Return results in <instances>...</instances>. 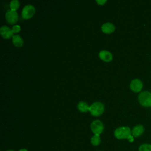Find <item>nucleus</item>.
Segmentation results:
<instances>
[{
	"mask_svg": "<svg viewBox=\"0 0 151 151\" xmlns=\"http://www.w3.org/2000/svg\"><path fill=\"white\" fill-rule=\"evenodd\" d=\"M114 136L118 139H125L132 135V131L129 127L122 126L116 129L114 132Z\"/></svg>",
	"mask_w": 151,
	"mask_h": 151,
	"instance_id": "nucleus-1",
	"label": "nucleus"
},
{
	"mask_svg": "<svg viewBox=\"0 0 151 151\" xmlns=\"http://www.w3.org/2000/svg\"><path fill=\"white\" fill-rule=\"evenodd\" d=\"M138 100L142 106L151 107V92L149 91L141 92L138 96Z\"/></svg>",
	"mask_w": 151,
	"mask_h": 151,
	"instance_id": "nucleus-2",
	"label": "nucleus"
},
{
	"mask_svg": "<svg viewBox=\"0 0 151 151\" xmlns=\"http://www.w3.org/2000/svg\"><path fill=\"white\" fill-rule=\"evenodd\" d=\"M89 111L91 115L99 116L103 113L104 107L103 104L101 102H95L89 107Z\"/></svg>",
	"mask_w": 151,
	"mask_h": 151,
	"instance_id": "nucleus-3",
	"label": "nucleus"
},
{
	"mask_svg": "<svg viewBox=\"0 0 151 151\" xmlns=\"http://www.w3.org/2000/svg\"><path fill=\"white\" fill-rule=\"evenodd\" d=\"M91 130L94 134H100L104 130L103 123L99 120H94L90 126Z\"/></svg>",
	"mask_w": 151,
	"mask_h": 151,
	"instance_id": "nucleus-4",
	"label": "nucleus"
},
{
	"mask_svg": "<svg viewBox=\"0 0 151 151\" xmlns=\"http://www.w3.org/2000/svg\"><path fill=\"white\" fill-rule=\"evenodd\" d=\"M35 9L32 5H25L22 11V17L25 19L31 18L35 14Z\"/></svg>",
	"mask_w": 151,
	"mask_h": 151,
	"instance_id": "nucleus-5",
	"label": "nucleus"
},
{
	"mask_svg": "<svg viewBox=\"0 0 151 151\" xmlns=\"http://www.w3.org/2000/svg\"><path fill=\"white\" fill-rule=\"evenodd\" d=\"M5 18L8 23L13 24L18 21V15L16 11H8L5 14Z\"/></svg>",
	"mask_w": 151,
	"mask_h": 151,
	"instance_id": "nucleus-6",
	"label": "nucleus"
},
{
	"mask_svg": "<svg viewBox=\"0 0 151 151\" xmlns=\"http://www.w3.org/2000/svg\"><path fill=\"white\" fill-rule=\"evenodd\" d=\"M130 88L134 92H139L143 88V83L142 81L138 78L134 79L130 84Z\"/></svg>",
	"mask_w": 151,
	"mask_h": 151,
	"instance_id": "nucleus-7",
	"label": "nucleus"
},
{
	"mask_svg": "<svg viewBox=\"0 0 151 151\" xmlns=\"http://www.w3.org/2000/svg\"><path fill=\"white\" fill-rule=\"evenodd\" d=\"M0 33L5 39H9L14 35L12 30L7 26H2L0 28Z\"/></svg>",
	"mask_w": 151,
	"mask_h": 151,
	"instance_id": "nucleus-8",
	"label": "nucleus"
},
{
	"mask_svg": "<svg viewBox=\"0 0 151 151\" xmlns=\"http://www.w3.org/2000/svg\"><path fill=\"white\" fill-rule=\"evenodd\" d=\"M99 56L101 60L105 62H109L113 59L112 54L109 51L106 50L101 51L99 52Z\"/></svg>",
	"mask_w": 151,
	"mask_h": 151,
	"instance_id": "nucleus-9",
	"label": "nucleus"
},
{
	"mask_svg": "<svg viewBox=\"0 0 151 151\" xmlns=\"http://www.w3.org/2000/svg\"><path fill=\"white\" fill-rule=\"evenodd\" d=\"M144 132V127L141 124H138L134 126L132 130V135L133 137H137L141 136Z\"/></svg>",
	"mask_w": 151,
	"mask_h": 151,
	"instance_id": "nucleus-10",
	"label": "nucleus"
},
{
	"mask_svg": "<svg viewBox=\"0 0 151 151\" xmlns=\"http://www.w3.org/2000/svg\"><path fill=\"white\" fill-rule=\"evenodd\" d=\"M115 30V26L110 22L104 24L101 27V31L106 34H111Z\"/></svg>",
	"mask_w": 151,
	"mask_h": 151,
	"instance_id": "nucleus-11",
	"label": "nucleus"
},
{
	"mask_svg": "<svg viewBox=\"0 0 151 151\" xmlns=\"http://www.w3.org/2000/svg\"><path fill=\"white\" fill-rule=\"evenodd\" d=\"M12 42L17 47H21L24 44L23 40L19 35H14L12 37Z\"/></svg>",
	"mask_w": 151,
	"mask_h": 151,
	"instance_id": "nucleus-12",
	"label": "nucleus"
},
{
	"mask_svg": "<svg viewBox=\"0 0 151 151\" xmlns=\"http://www.w3.org/2000/svg\"><path fill=\"white\" fill-rule=\"evenodd\" d=\"M89 107L87 103L84 101H80L77 106L78 109L81 112H87L89 111Z\"/></svg>",
	"mask_w": 151,
	"mask_h": 151,
	"instance_id": "nucleus-13",
	"label": "nucleus"
},
{
	"mask_svg": "<svg viewBox=\"0 0 151 151\" xmlns=\"http://www.w3.org/2000/svg\"><path fill=\"white\" fill-rule=\"evenodd\" d=\"M101 142V139L99 134H94L91 139V143L93 146H98Z\"/></svg>",
	"mask_w": 151,
	"mask_h": 151,
	"instance_id": "nucleus-14",
	"label": "nucleus"
},
{
	"mask_svg": "<svg viewBox=\"0 0 151 151\" xmlns=\"http://www.w3.org/2000/svg\"><path fill=\"white\" fill-rule=\"evenodd\" d=\"M19 6V2L17 0H12L10 3V8L11 11H16L17 9Z\"/></svg>",
	"mask_w": 151,
	"mask_h": 151,
	"instance_id": "nucleus-15",
	"label": "nucleus"
},
{
	"mask_svg": "<svg viewBox=\"0 0 151 151\" xmlns=\"http://www.w3.org/2000/svg\"><path fill=\"white\" fill-rule=\"evenodd\" d=\"M139 151H151V145L149 143H143L139 147Z\"/></svg>",
	"mask_w": 151,
	"mask_h": 151,
	"instance_id": "nucleus-16",
	"label": "nucleus"
},
{
	"mask_svg": "<svg viewBox=\"0 0 151 151\" xmlns=\"http://www.w3.org/2000/svg\"><path fill=\"white\" fill-rule=\"evenodd\" d=\"M12 30L14 33H18L21 31V27L18 25H15L12 27Z\"/></svg>",
	"mask_w": 151,
	"mask_h": 151,
	"instance_id": "nucleus-17",
	"label": "nucleus"
},
{
	"mask_svg": "<svg viewBox=\"0 0 151 151\" xmlns=\"http://www.w3.org/2000/svg\"><path fill=\"white\" fill-rule=\"evenodd\" d=\"M96 2L98 4L102 5H104L107 2V1L106 0H104V1H100L99 0V1H96Z\"/></svg>",
	"mask_w": 151,
	"mask_h": 151,
	"instance_id": "nucleus-18",
	"label": "nucleus"
},
{
	"mask_svg": "<svg viewBox=\"0 0 151 151\" xmlns=\"http://www.w3.org/2000/svg\"><path fill=\"white\" fill-rule=\"evenodd\" d=\"M128 140L130 142H133V140H134V138H133V136H132V135H130L129 137H128Z\"/></svg>",
	"mask_w": 151,
	"mask_h": 151,
	"instance_id": "nucleus-19",
	"label": "nucleus"
},
{
	"mask_svg": "<svg viewBox=\"0 0 151 151\" xmlns=\"http://www.w3.org/2000/svg\"><path fill=\"white\" fill-rule=\"evenodd\" d=\"M19 151H28V150L27 149H21Z\"/></svg>",
	"mask_w": 151,
	"mask_h": 151,
	"instance_id": "nucleus-20",
	"label": "nucleus"
},
{
	"mask_svg": "<svg viewBox=\"0 0 151 151\" xmlns=\"http://www.w3.org/2000/svg\"><path fill=\"white\" fill-rule=\"evenodd\" d=\"M6 151H14V150H6Z\"/></svg>",
	"mask_w": 151,
	"mask_h": 151,
	"instance_id": "nucleus-21",
	"label": "nucleus"
}]
</instances>
